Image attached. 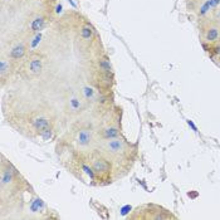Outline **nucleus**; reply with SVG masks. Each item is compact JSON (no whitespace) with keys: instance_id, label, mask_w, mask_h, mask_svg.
Here are the masks:
<instances>
[{"instance_id":"obj_1","label":"nucleus","mask_w":220,"mask_h":220,"mask_svg":"<svg viewBox=\"0 0 220 220\" xmlns=\"http://www.w3.org/2000/svg\"><path fill=\"white\" fill-rule=\"evenodd\" d=\"M106 147L111 153H120L123 151V142L118 138H112V140L107 141Z\"/></svg>"},{"instance_id":"obj_2","label":"nucleus","mask_w":220,"mask_h":220,"mask_svg":"<svg viewBox=\"0 0 220 220\" xmlns=\"http://www.w3.org/2000/svg\"><path fill=\"white\" fill-rule=\"evenodd\" d=\"M93 169L96 172H107L110 170V164L106 160H94L93 161Z\"/></svg>"},{"instance_id":"obj_3","label":"nucleus","mask_w":220,"mask_h":220,"mask_svg":"<svg viewBox=\"0 0 220 220\" xmlns=\"http://www.w3.org/2000/svg\"><path fill=\"white\" fill-rule=\"evenodd\" d=\"M33 125H34V127L37 128V130L40 131V132L45 131V130H49V121H48L47 118H38V120H35L33 122Z\"/></svg>"},{"instance_id":"obj_4","label":"nucleus","mask_w":220,"mask_h":220,"mask_svg":"<svg viewBox=\"0 0 220 220\" xmlns=\"http://www.w3.org/2000/svg\"><path fill=\"white\" fill-rule=\"evenodd\" d=\"M29 68H30L31 73H34V74L40 73V71H42V61L39 59V58H34V59H31L30 64H29Z\"/></svg>"},{"instance_id":"obj_5","label":"nucleus","mask_w":220,"mask_h":220,"mask_svg":"<svg viewBox=\"0 0 220 220\" xmlns=\"http://www.w3.org/2000/svg\"><path fill=\"white\" fill-rule=\"evenodd\" d=\"M24 53H25V48L23 45H18L10 52V57L14 58V59H19V58L24 56Z\"/></svg>"},{"instance_id":"obj_6","label":"nucleus","mask_w":220,"mask_h":220,"mask_svg":"<svg viewBox=\"0 0 220 220\" xmlns=\"http://www.w3.org/2000/svg\"><path fill=\"white\" fill-rule=\"evenodd\" d=\"M89 141H91V133L87 130H82L79 132V137H78L79 145H87Z\"/></svg>"},{"instance_id":"obj_7","label":"nucleus","mask_w":220,"mask_h":220,"mask_svg":"<svg viewBox=\"0 0 220 220\" xmlns=\"http://www.w3.org/2000/svg\"><path fill=\"white\" fill-rule=\"evenodd\" d=\"M205 37H206V40H209V42L215 40V39H218V37H219V30H218L216 28H210V29H208Z\"/></svg>"},{"instance_id":"obj_8","label":"nucleus","mask_w":220,"mask_h":220,"mask_svg":"<svg viewBox=\"0 0 220 220\" xmlns=\"http://www.w3.org/2000/svg\"><path fill=\"white\" fill-rule=\"evenodd\" d=\"M43 26H44V19H43V18H37L35 20H33V23H31V30H34V31L42 30Z\"/></svg>"},{"instance_id":"obj_9","label":"nucleus","mask_w":220,"mask_h":220,"mask_svg":"<svg viewBox=\"0 0 220 220\" xmlns=\"http://www.w3.org/2000/svg\"><path fill=\"white\" fill-rule=\"evenodd\" d=\"M118 136V130L116 127H111V128H107L105 131V137L106 138H115Z\"/></svg>"},{"instance_id":"obj_10","label":"nucleus","mask_w":220,"mask_h":220,"mask_svg":"<svg viewBox=\"0 0 220 220\" xmlns=\"http://www.w3.org/2000/svg\"><path fill=\"white\" fill-rule=\"evenodd\" d=\"M99 68L103 72H106V73H108L111 71V66H110V63L107 61H99Z\"/></svg>"},{"instance_id":"obj_11","label":"nucleus","mask_w":220,"mask_h":220,"mask_svg":"<svg viewBox=\"0 0 220 220\" xmlns=\"http://www.w3.org/2000/svg\"><path fill=\"white\" fill-rule=\"evenodd\" d=\"M91 35H92V29L91 28H87V26H86V28L82 29V37L84 39H89Z\"/></svg>"},{"instance_id":"obj_12","label":"nucleus","mask_w":220,"mask_h":220,"mask_svg":"<svg viewBox=\"0 0 220 220\" xmlns=\"http://www.w3.org/2000/svg\"><path fill=\"white\" fill-rule=\"evenodd\" d=\"M210 7H211V5H210V1H209V0H208V1L205 3V5H204V7L201 8V12H200V14H205V13L208 12V9L210 8Z\"/></svg>"},{"instance_id":"obj_13","label":"nucleus","mask_w":220,"mask_h":220,"mask_svg":"<svg viewBox=\"0 0 220 220\" xmlns=\"http://www.w3.org/2000/svg\"><path fill=\"white\" fill-rule=\"evenodd\" d=\"M209 1H210V5H211V7H216L220 0H209Z\"/></svg>"},{"instance_id":"obj_14","label":"nucleus","mask_w":220,"mask_h":220,"mask_svg":"<svg viewBox=\"0 0 220 220\" xmlns=\"http://www.w3.org/2000/svg\"><path fill=\"white\" fill-rule=\"evenodd\" d=\"M187 123H189V126H190V127H191L194 131H197V128H196V126L194 125V123H192V121H190V120H189V121H187Z\"/></svg>"}]
</instances>
